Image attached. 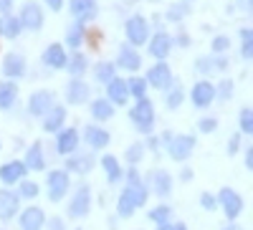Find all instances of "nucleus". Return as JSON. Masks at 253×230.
<instances>
[{
  "label": "nucleus",
  "mask_w": 253,
  "mask_h": 230,
  "mask_svg": "<svg viewBox=\"0 0 253 230\" xmlns=\"http://www.w3.org/2000/svg\"><path fill=\"white\" fill-rule=\"evenodd\" d=\"M251 164H253V152L248 150V152H246V167H251Z\"/></svg>",
  "instance_id": "nucleus-52"
},
{
  "label": "nucleus",
  "mask_w": 253,
  "mask_h": 230,
  "mask_svg": "<svg viewBox=\"0 0 253 230\" xmlns=\"http://www.w3.org/2000/svg\"><path fill=\"white\" fill-rule=\"evenodd\" d=\"M200 205L205 207V210H213V207H215V197H213V195H208V192H205V195L200 197Z\"/></svg>",
  "instance_id": "nucleus-47"
},
{
  "label": "nucleus",
  "mask_w": 253,
  "mask_h": 230,
  "mask_svg": "<svg viewBox=\"0 0 253 230\" xmlns=\"http://www.w3.org/2000/svg\"><path fill=\"white\" fill-rule=\"evenodd\" d=\"M144 200H147V190L142 187V182H137V185H126L124 190H122V195H119L117 213H119L122 218H129L139 205H144Z\"/></svg>",
  "instance_id": "nucleus-1"
},
{
  "label": "nucleus",
  "mask_w": 253,
  "mask_h": 230,
  "mask_svg": "<svg viewBox=\"0 0 253 230\" xmlns=\"http://www.w3.org/2000/svg\"><path fill=\"white\" fill-rule=\"evenodd\" d=\"M167 150H170V157L172 159H177V162H182V159H187L190 154H193V150H195V139L190 137V134H177V137H167Z\"/></svg>",
  "instance_id": "nucleus-3"
},
{
  "label": "nucleus",
  "mask_w": 253,
  "mask_h": 230,
  "mask_svg": "<svg viewBox=\"0 0 253 230\" xmlns=\"http://www.w3.org/2000/svg\"><path fill=\"white\" fill-rule=\"evenodd\" d=\"M86 144L91 150H104L109 144V132L107 129H99V127H89L86 129Z\"/></svg>",
  "instance_id": "nucleus-21"
},
{
  "label": "nucleus",
  "mask_w": 253,
  "mask_h": 230,
  "mask_svg": "<svg viewBox=\"0 0 253 230\" xmlns=\"http://www.w3.org/2000/svg\"><path fill=\"white\" fill-rule=\"evenodd\" d=\"M152 185H155L157 195H162V197H167V195L172 192V177L167 175L165 170H157V172H155V177H152Z\"/></svg>",
  "instance_id": "nucleus-26"
},
{
  "label": "nucleus",
  "mask_w": 253,
  "mask_h": 230,
  "mask_svg": "<svg viewBox=\"0 0 253 230\" xmlns=\"http://www.w3.org/2000/svg\"><path fill=\"white\" fill-rule=\"evenodd\" d=\"M91 167H94V159H91V157H81V154H76L74 159H69V170H74V172H79V175H86Z\"/></svg>",
  "instance_id": "nucleus-29"
},
{
  "label": "nucleus",
  "mask_w": 253,
  "mask_h": 230,
  "mask_svg": "<svg viewBox=\"0 0 253 230\" xmlns=\"http://www.w3.org/2000/svg\"><path fill=\"white\" fill-rule=\"evenodd\" d=\"M101 167H104V172H107V180L114 185V182H119L122 180V167H119V162H117V157H112V154H107L101 159Z\"/></svg>",
  "instance_id": "nucleus-28"
},
{
  "label": "nucleus",
  "mask_w": 253,
  "mask_h": 230,
  "mask_svg": "<svg viewBox=\"0 0 253 230\" xmlns=\"http://www.w3.org/2000/svg\"><path fill=\"white\" fill-rule=\"evenodd\" d=\"M26 170H36L41 172L46 167V159H43V152H41V144H33V147L28 150V157H26Z\"/></svg>",
  "instance_id": "nucleus-25"
},
{
  "label": "nucleus",
  "mask_w": 253,
  "mask_h": 230,
  "mask_svg": "<svg viewBox=\"0 0 253 230\" xmlns=\"http://www.w3.org/2000/svg\"><path fill=\"white\" fill-rule=\"evenodd\" d=\"M48 228H51V230H63V220H61V218H53V220L48 223Z\"/></svg>",
  "instance_id": "nucleus-49"
},
{
  "label": "nucleus",
  "mask_w": 253,
  "mask_h": 230,
  "mask_svg": "<svg viewBox=\"0 0 253 230\" xmlns=\"http://www.w3.org/2000/svg\"><path fill=\"white\" fill-rule=\"evenodd\" d=\"M18 195L10 190H0V220H10L18 213Z\"/></svg>",
  "instance_id": "nucleus-14"
},
{
  "label": "nucleus",
  "mask_w": 253,
  "mask_h": 230,
  "mask_svg": "<svg viewBox=\"0 0 253 230\" xmlns=\"http://www.w3.org/2000/svg\"><path fill=\"white\" fill-rule=\"evenodd\" d=\"M3 71L10 76V78H20L26 74V61L23 56H18V53H8L5 61H3Z\"/></svg>",
  "instance_id": "nucleus-17"
},
{
  "label": "nucleus",
  "mask_w": 253,
  "mask_h": 230,
  "mask_svg": "<svg viewBox=\"0 0 253 230\" xmlns=\"http://www.w3.org/2000/svg\"><path fill=\"white\" fill-rule=\"evenodd\" d=\"M150 218L155 220V223H165L167 218H170V207H165V205H160V207H155V210H150Z\"/></svg>",
  "instance_id": "nucleus-37"
},
{
  "label": "nucleus",
  "mask_w": 253,
  "mask_h": 230,
  "mask_svg": "<svg viewBox=\"0 0 253 230\" xmlns=\"http://www.w3.org/2000/svg\"><path fill=\"white\" fill-rule=\"evenodd\" d=\"M51 107H53V96L48 91H36L28 101V109H31L33 116H43Z\"/></svg>",
  "instance_id": "nucleus-13"
},
{
  "label": "nucleus",
  "mask_w": 253,
  "mask_h": 230,
  "mask_svg": "<svg viewBox=\"0 0 253 230\" xmlns=\"http://www.w3.org/2000/svg\"><path fill=\"white\" fill-rule=\"evenodd\" d=\"M129 116H132V121L137 124V129L139 132H152V124H155V107L147 99H139V104L129 112Z\"/></svg>",
  "instance_id": "nucleus-2"
},
{
  "label": "nucleus",
  "mask_w": 253,
  "mask_h": 230,
  "mask_svg": "<svg viewBox=\"0 0 253 230\" xmlns=\"http://www.w3.org/2000/svg\"><path fill=\"white\" fill-rule=\"evenodd\" d=\"M182 99H185V94H182V89L177 86L170 96H167V107H170V109H177L180 107V104H182Z\"/></svg>",
  "instance_id": "nucleus-41"
},
{
  "label": "nucleus",
  "mask_w": 253,
  "mask_h": 230,
  "mask_svg": "<svg viewBox=\"0 0 253 230\" xmlns=\"http://www.w3.org/2000/svg\"><path fill=\"white\" fill-rule=\"evenodd\" d=\"M195 69L203 71V74H210V71H215V69H225V61L223 58H198Z\"/></svg>",
  "instance_id": "nucleus-31"
},
{
  "label": "nucleus",
  "mask_w": 253,
  "mask_h": 230,
  "mask_svg": "<svg viewBox=\"0 0 253 230\" xmlns=\"http://www.w3.org/2000/svg\"><path fill=\"white\" fill-rule=\"evenodd\" d=\"M147 81H150L155 89H170V83H172V74H170V66H165V64H157L155 69H150V74H147Z\"/></svg>",
  "instance_id": "nucleus-11"
},
{
  "label": "nucleus",
  "mask_w": 253,
  "mask_h": 230,
  "mask_svg": "<svg viewBox=\"0 0 253 230\" xmlns=\"http://www.w3.org/2000/svg\"><path fill=\"white\" fill-rule=\"evenodd\" d=\"M43 61H46V66H51V69H63L66 66V53H63V48L61 46H48L46 48V53H43Z\"/></svg>",
  "instance_id": "nucleus-22"
},
{
  "label": "nucleus",
  "mask_w": 253,
  "mask_h": 230,
  "mask_svg": "<svg viewBox=\"0 0 253 230\" xmlns=\"http://www.w3.org/2000/svg\"><path fill=\"white\" fill-rule=\"evenodd\" d=\"M46 223V215L41 207H26L20 215V230H41Z\"/></svg>",
  "instance_id": "nucleus-9"
},
{
  "label": "nucleus",
  "mask_w": 253,
  "mask_h": 230,
  "mask_svg": "<svg viewBox=\"0 0 253 230\" xmlns=\"http://www.w3.org/2000/svg\"><path fill=\"white\" fill-rule=\"evenodd\" d=\"M198 127H200L203 134H210V132H215V129H218V121H215V119H203Z\"/></svg>",
  "instance_id": "nucleus-42"
},
{
  "label": "nucleus",
  "mask_w": 253,
  "mask_h": 230,
  "mask_svg": "<svg viewBox=\"0 0 253 230\" xmlns=\"http://www.w3.org/2000/svg\"><path fill=\"white\" fill-rule=\"evenodd\" d=\"M66 40H69V46H71V48H79V46H81V40H84V28H81V26H74V28L69 31Z\"/></svg>",
  "instance_id": "nucleus-35"
},
{
  "label": "nucleus",
  "mask_w": 253,
  "mask_h": 230,
  "mask_svg": "<svg viewBox=\"0 0 253 230\" xmlns=\"http://www.w3.org/2000/svg\"><path fill=\"white\" fill-rule=\"evenodd\" d=\"M94 74H96V81H107V83H109V81L114 78V64L104 61V64H99V66H96V71H94Z\"/></svg>",
  "instance_id": "nucleus-32"
},
{
  "label": "nucleus",
  "mask_w": 253,
  "mask_h": 230,
  "mask_svg": "<svg viewBox=\"0 0 253 230\" xmlns=\"http://www.w3.org/2000/svg\"><path fill=\"white\" fill-rule=\"evenodd\" d=\"M69 66H71L69 71H71L74 76H81L84 71H86V58H84L81 53H76V56L71 58V64H69Z\"/></svg>",
  "instance_id": "nucleus-34"
},
{
  "label": "nucleus",
  "mask_w": 253,
  "mask_h": 230,
  "mask_svg": "<svg viewBox=\"0 0 253 230\" xmlns=\"http://www.w3.org/2000/svg\"><path fill=\"white\" fill-rule=\"evenodd\" d=\"M213 99H215V86H213V83H208V81L195 83V89H193V104H195V107H200V109L210 107Z\"/></svg>",
  "instance_id": "nucleus-10"
},
{
  "label": "nucleus",
  "mask_w": 253,
  "mask_h": 230,
  "mask_svg": "<svg viewBox=\"0 0 253 230\" xmlns=\"http://www.w3.org/2000/svg\"><path fill=\"white\" fill-rule=\"evenodd\" d=\"M228 46H230V40H228L225 36H218V38L213 40V48H215V53H223Z\"/></svg>",
  "instance_id": "nucleus-43"
},
{
  "label": "nucleus",
  "mask_w": 253,
  "mask_h": 230,
  "mask_svg": "<svg viewBox=\"0 0 253 230\" xmlns=\"http://www.w3.org/2000/svg\"><path fill=\"white\" fill-rule=\"evenodd\" d=\"M26 172L28 170H26L23 162H5L3 167H0V180H3L5 185H15V182L23 180Z\"/></svg>",
  "instance_id": "nucleus-12"
},
{
  "label": "nucleus",
  "mask_w": 253,
  "mask_h": 230,
  "mask_svg": "<svg viewBox=\"0 0 253 230\" xmlns=\"http://www.w3.org/2000/svg\"><path fill=\"white\" fill-rule=\"evenodd\" d=\"M0 31H3L8 38H15L18 33H20V20H15V18H8L5 20V23H3V28H0Z\"/></svg>",
  "instance_id": "nucleus-36"
},
{
  "label": "nucleus",
  "mask_w": 253,
  "mask_h": 230,
  "mask_svg": "<svg viewBox=\"0 0 253 230\" xmlns=\"http://www.w3.org/2000/svg\"><path fill=\"white\" fill-rule=\"evenodd\" d=\"M20 26H26L28 31H38L43 26V13L36 3H26L23 5V13H20Z\"/></svg>",
  "instance_id": "nucleus-8"
},
{
  "label": "nucleus",
  "mask_w": 253,
  "mask_h": 230,
  "mask_svg": "<svg viewBox=\"0 0 253 230\" xmlns=\"http://www.w3.org/2000/svg\"><path fill=\"white\" fill-rule=\"evenodd\" d=\"M142 157H144V147H142V144H132V147L126 150V159H129L132 164H137Z\"/></svg>",
  "instance_id": "nucleus-39"
},
{
  "label": "nucleus",
  "mask_w": 253,
  "mask_h": 230,
  "mask_svg": "<svg viewBox=\"0 0 253 230\" xmlns=\"http://www.w3.org/2000/svg\"><path fill=\"white\" fill-rule=\"evenodd\" d=\"M157 230H172V228H170V225H165V223H162V225H160Z\"/></svg>",
  "instance_id": "nucleus-54"
},
{
  "label": "nucleus",
  "mask_w": 253,
  "mask_h": 230,
  "mask_svg": "<svg viewBox=\"0 0 253 230\" xmlns=\"http://www.w3.org/2000/svg\"><path fill=\"white\" fill-rule=\"evenodd\" d=\"M15 96H18V89H15L13 81L0 83V109H10L15 104Z\"/></svg>",
  "instance_id": "nucleus-27"
},
{
  "label": "nucleus",
  "mask_w": 253,
  "mask_h": 230,
  "mask_svg": "<svg viewBox=\"0 0 253 230\" xmlns=\"http://www.w3.org/2000/svg\"><path fill=\"white\" fill-rule=\"evenodd\" d=\"M233 94V81H223L220 83V99H230Z\"/></svg>",
  "instance_id": "nucleus-46"
},
{
  "label": "nucleus",
  "mask_w": 253,
  "mask_h": 230,
  "mask_svg": "<svg viewBox=\"0 0 253 230\" xmlns=\"http://www.w3.org/2000/svg\"><path fill=\"white\" fill-rule=\"evenodd\" d=\"M172 230H187V225H185V223H177V225H175Z\"/></svg>",
  "instance_id": "nucleus-53"
},
{
  "label": "nucleus",
  "mask_w": 253,
  "mask_h": 230,
  "mask_svg": "<svg viewBox=\"0 0 253 230\" xmlns=\"http://www.w3.org/2000/svg\"><path fill=\"white\" fill-rule=\"evenodd\" d=\"M91 210V190L86 185H81L76 195L71 197V205H69V215L71 218H86Z\"/></svg>",
  "instance_id": "nucleus-4"
},
{
  "label": "nucleus",
  "mask_w": 253,
  "mask_h": 230,
  "mask_svg": "<svg viewBox=\"0 0 253 230\" xmlns=\"http://www.w3.org/2000/svg\"><path fill=\"white\" fill-rule=\"evenodd\" d=\"M71 13L79 20H91L96 15V0H71Z\"/></svg>",
  "instance_id": "nucleus-16"
},
{
  "label": "nucleus",
  "mask_w": 253,
  "mask_h": 230,
  "mask_svg": "<svg viewBox=\"0 0 253 230\" xmlns=\"http://www.w3.org/2000/svg\"><path fill=\"white\" fill-rule=\"evenodd\" d=\"M238 144H241L238 134H236V137H230V144H228V154H236V152H238Z\"/></svg>",
  "instance_id": "nucleus-48"
},
{
  "label": "nucleus",
  "mask_w": 253,
  "mask_h": 230,
  "mask_svg": "<svg viewBox=\"0 0 253 230\" xmlns=\"http://www.w3.org/2000/svg\"><path fill=\"white\" fill-rule=\"evenodd\" d=\"M66 99L71 104H84L89 99V86L84 81H71L69 83V91H66Z\"/></svg>",
  "instance_id": "nucleus-23"
},
{
  "label": "nucleus",
  "mask_w": 253,
  "mask_h": 230,
  "mask_svg": "<svg viewBox=\"0 0 253 230\" xmlns=\"http://www.w3.org/2000/svg\"><path fill=\"white\" fill-rule=\"evenodd\" d=\"M225 230H238V228H225Z\"/></svg>",
  "instance_id": "nucleus-55"
},
{
  "label": "nucleus",
  "mask_w": 253,
  "mask_h": 230,
  "mask_svg": "<svg viewBox=\"0 0 253 230\" xmlns=\"http://www.w3.org/2000/svg\"><path fill=\"white\" fill-rule=\"evenodd\" d=\"M139 64H142L139 53H137L132 46H122V51H119V69L137 71V69H139Z\"/></svg>",
  "instance_id": "nucleus-18"
},
{
  "label": "nucleus",
  "mask_w": 253,
  "mask_h": 230,
  "mask_svg": "<svg viewBox=\"0 0 253 230\" xmlns=\"http://www.w3.org/2000/svg\"><path fill=\"white\" fill-rule=\"evenodd\" d=\"M10 3H13V0H0V13H8L10 10Z\"/></svg>",
  "instance_id": "nucleus-50"
},
{
  "label": "nucleus",
  "mask_w": 253,
  "mask_h": 230,
  "mask_svg": "<svg viewBox=\"0 0 253 230\" xmlns=\"http://www.w3.org/2000/svg\"><path fill=\"white\" fill-rule=\"evenodd\" d=\"M107 94H109V99H112L114 104H124L126 96H129V91H126V81H122V78H112Z\"/></svg>",
  "instance_id": "nucleus-24"
},
{
  "label": "nucleus",
  "mask_w": 253,
  "mask_h": 230,
  "mask_svg": "<svg viewBox=\"0 0 253 230\" xmlns=\"http://www.w3.org/2000/svg\"><path fill=\"white\" fill-rule=\"evenodd\" d=\"M46 3L53 8V10H61V5H63V0H46Z\"/></svg>",
  "instance_id": "nucleus-51"
},
{
  "label": "nucleus",
  "mask_w": 253,
  "mask_h": 230,
  "mask_svg": "<svg viewBox=\"0 0 253 230\" xmlns=\"http://www.w3.org/2000/svg\"><path fill=\"white\" fill-rule=\"evenodd\" d=\"M56 147H58V154H74L76 152V147H79V134H76V129H63L61 134H58V139H56Z\"/></svg>",
  "instance_id": "nucleus-15"
},
{
  "label": "nucleus",
  "mask_w": 253,
  "mask_h": 230,
  "mask_svg": "<svg viewBox=\"0 0 253 230\" xmlns=\"http://www.w3.org/2000/svg\"><path fill=\"white\" fill-rule=\"evenodd\" d=\"M241 36H243V56H251V51H253V43H251V31L246 28Z\"/></svg>",
  "instance_id": "nucleus-44"
},
{
  "label": "nucleus",
  "mask_w": 253,
  "mask_h": 230,
  "mask_svg": "<svg viewBox=\"0 0 253 230\" xmlns=\"http://www.w3.org/2000/svg\"><path fill=\"white\" fill-rule=\"evenodd\" d=\"M69 192V175L63 170H56L48 175V200L51 202H58L63 200V195Z\"/></svg>",
  "instance_id": "nucleus-5"
},
{
  "label": "nucleus",
  "mask_w": 253,
  "mask_h": 230,
  "mask_svg": "<svg viewBox=\"0 0 253 230\" xmlns=\"http://www.w3.org/2000/svg\"><path fill=\"white\" fill-rule=\"evenodd\" d=\"M63 119H66V109L51 107V109L43 114V129H46V132H56V129H61Z\"/></svg>",
  "instance_id": "nucleus-19"
},
{
  "label": "nucleus",
  "mask_w": 253,
  "mask_h": 230,
  "mask_svg": "<svg viewBox=\"0 0 253 230\" xmlns=\"http://www.w3.org/2000/svg\"><path fill=\"white\" fill-rule=\"evenodd\" d=\"M126 91L134 94L137 99H144V91H147V81L144 78H132L129 83H126Z\"/></svg>",
  "instance_id": "nucleus-33"
},
{
  "label": "nucleus",
  "mask_w": 253,
  "mask_h": 230,
  "mask_svg": "<svg viewBox=\"0 0 253 230\" xmlns=\"http://www.w3.org/2000/svg\"><path fill=\"white\" fill-rule=\"evenodd\" d=\"M185 13H187V5H175V8H172L170 13H167V15H170V20H180Z\"/></svg>",
  "instance_id": "nucleus-45"
},
{
  "label": "nucleus",
  "mask_w": 253,
  "mask_h": 230,
  "mask_svg": "<svg viewBox=\"0 0 253 230\" xmlns=\"http://www.w3.org/2000/svg\"><path fill=\"white\" fill-rule=\"evenodd\" d=\"M172 51V38L167 36V33H157L155 38H152V46H150V53L155 56V58H165L167 53Z\"/></svg>",
  "instance_id": "nucleus-20"
},
{
  "label": "nucleus",
  "mask_w": 253,
  "mask_h": 230,
  "mask_svg": "<svg viewBox=\"0 0 253 230\" xmlns=\"http://www.w3.org/2000/svg\"><path fill=\"white\" fill-rule=\"evenodd\" d=\"M91 114L94 119H112L114 116V109H112V101H94L91 104Z\"/></svg>",
  "instance_id": "nucleus-30"
},
{
  "label": "nucleus",
  "mask_w": 253,
  "mask_h": 230,
  "mask_svg": "<svg viewBox=\"0 0 253 230\" xmlns=\"http://www.w3.org/2000/svg\"><path fill=\"white\" fill-rule=\"evenodd\" d=\"M147 33H150V28H147V20L142 15H132L126 20V38H129V43L142 46L147 40Z\"/></svg>",
  "instance_id": "nucleus-6"
},
{
  "label": "nucleus",
  "mask_w": 253,
  "mask_h": 230,
  "mask_svg": "<svg viewBox=\"0 0 253 230\" xmlns=\"http://www.w3.org/2000/svg\"><path fill=\"white\" fill-rule=\"evenodd\" d=\"M36 195H38L36 182H20V195L18 197H36Z\"/></svg>",
  "instance_id": "nucleus-40"
},
{
  "label": "nucleus",
  "mask_w": 253,
  "mask_h": 230,
  "mask_svg": "<svg viewBox=\"0 0 253 230\" xmlns=\"http://www.w3.org/2000/svg\"><path fill=\"white\" fill-rule=\"evenodd\" d=\"M218 200H220L223 210H225V215H228L230 220L241 215V210H243V200L238 197V192H233V190H230V187H223V190H220V195H218Z\"/></svg>",
  "instance_id": "nucleus-7"
},
{
  "label": "nucleus",
  "mask_w": 253,
  "mask_h": 230,
  "mask_svg": "<svg viewBox=\"0 0 253 230\" xmlns=\"http://www.w3.org/2000/svg\"><path fill=\"white\" fill-rule=\"evenodd\" d=\"M241 129H243L246 134L253 132V112H251V109H243V112H241Z\"/></svg>",
  "instance_id": "nucleus-38"
}]
</instances>
